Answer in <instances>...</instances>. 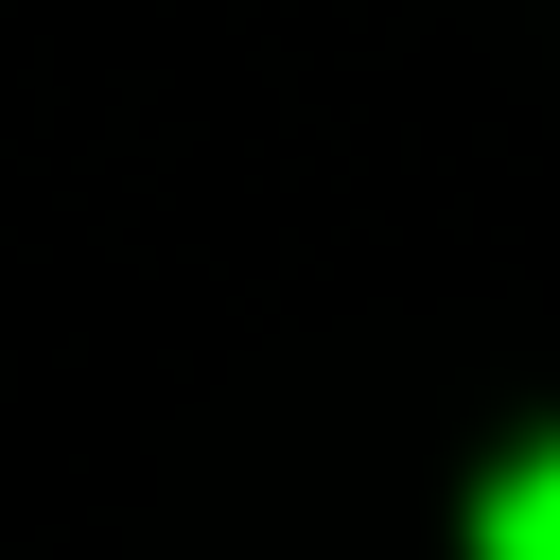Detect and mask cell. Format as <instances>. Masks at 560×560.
Listing matches in <instances>:
<instances>
[{"instance_id":"cell-1","label":"cell","mask_w":560,"mask_h":560,"mask_svg":"<svg viewBox=\"0 0 560 560\" xmlns=\"http://www.w3.org/2000/svg\"><path fill=\"white\" fill-rule=\"evenodd\" d=\"M472 560H560V420H542L525 455H490V490H472Z\"/></svg>"}]
</instances>
